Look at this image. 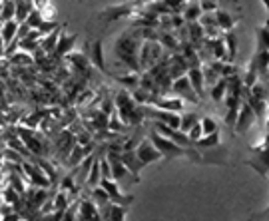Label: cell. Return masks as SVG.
I'll return each instance as SVG.
<instances>
[{
    "label": "cell",
    "mask_w": 269,
    "mask_h": 221,
    "mask_svg": "<svg viewBox=\"0 0 269 221\" xmlns=\"http://www.w3.org/2000/svg\"><path fill=\"white\" fill-rule=\"evenodd\" d=\"M150 140L156 144V148L164 154V158L168 159H173V158H194V159H200V154L196 152V150H192V148H184V146H180V144H175L173 140H169L166 138L164 134H160V131H156V129H150Z\"/></svg>",
    "instance_id": "obj_1"
},
{
    "label": "cell",
    "mask_w": 269,
    "mask_h": 221,
    "mask_svg": "<svg viewBox=\"0 0 269 221\" xmlns=\"http://www.w3.org/2000/svg\"><path fill=\"white\" fill-rule=\"evenodd\" d=\"M24 175H26V182L28 186H36V188H48L52 184V180L48 178V173L36 163L32 159H26L24 163Z\"/></svg>",
    "instance_id": "obj_2"
},
{
    "label": "cell",
    "mask_w": 269,
    "mask_h": 221,
    "mask_svg": "<svg viewBox=\"0 0 269 221\" xmlns=\"http://www.w3.org/2000/svg\"><path fill=\"white\" fill-rule=\"evenodd\" d=\"M171 92L175 96H180V98H184V100H188V102H192V104H200V102H202V98L198 96L196 88L192 86V80H190L188 74H184V76H180L177 80H173Z\"/></svg>",
    "instance_id": "obj_3"
},
{
    "label": "cell",
    "mask_w": 269,
    "mask_h": 221,
    "mask_svg": "<svg viewBox=\"0 0 269 221\" xmlns=\"http://www.w3.org/2000/svg\"><path fill=\"white\" fill-rule=\"evenodd\" d=\"M136 156H138V159H140L142 165H148V163H154V161L164 159V154L156 148V144H154L150 138H146V140H142V142L138 144V148H136Z\"/></svg>",
    "instance_id": "obj_4"
},
{
    "label": "cell",
    "mask_w": 269,
    "mask_h": 221,
    "mask_svg": "<svg viewBox=\"0 0 269 221\" xmlns=\"http://www.w3.org/2000/svg\"><path fill=\"white\" fill-rule=\"evenodd\" d=\"M257 120V114H255V110L249 106V102L247 100H243V104H241V110H239V118H237L236 122V129L237 134H243V131H247L249 127L253 126V122Z\"/></svg>",
    "instance_id": "obj_5"
},
{
    "label": "cell",
    "mask_w": 269,
    "mask_h": 221,
    "mask_svg": "<svg viewBox=\"0 0 269 221\" xmlns=\"http://www.w3.org/2000/svg\"><path fill=\"white\" fill-rule=\"evenodd\" d=\"M184 98H180V96H152V100H150V104L152 106H156V108H162V110H173V112H182L184 110Z\"/></svg>",
    "instance_id": "obj_6"
},
{
    "label": "cell",
    "mask_w": 269,
    "mask_h": 221,
    "mask_svg": "<svg viewBox=\"0 0 269 221\" xmlns=\"http://www.w3.org/2000/svg\"><path fill=\"white\" fill-rule=\"evenodd\" d=\"M78 219H102L100 207L96 205V201L90 199H82L80 207H78Z\"/></svg>",
    "instance_id": "obj_7"
},
{
    "label": "cell",
    "mask_w": 269,
    "mask_h": 221,
    "mask_svg": "<svg viewBox=\"0 0 269 221\" xmlns=\"http://www.w3.org/2000/svg\"><path fill=\"white\" fill-rule=\"evenodd\" d=\"M188 76H190V80H192V86L196 88V92L200 98H205V76H203V68L202 66H198V68H190L188 70Z\"/></svg>",
    "instance_id": "obj_8"
},
{
    "label": "cell",
    "mask_w": 269,
    "mask_h": 221,
    "mask_svg": "<svg viewBox=\"0 0 269 221\" xmlns=\"http://www.w3.org/2000/svg\"><path fill=\"white\" fill-rule=\"evenodd\" d=\"M18 28H20V22H18L16 18L2 22V44H4V48H6V46H10V44L16 40V36H18Z\"/></svg>",
    "instance_id": "obj_9"
},
{
    "label": "cell",
    "mask_w": 269,
    "mask_h": 221,
    "mask_svg": "<svg viewBox=\"0 0 269 221\" xmlns=\"http://www.w3.org/2000/svg\"><path fill=\"white\" fill-rule=\"evenodd\" d=\"M251 70H255L259 76H267L269 72V50H257L255 58L251 60Z\"/></svg>",
    "instance_id": "obj_10"
},
{
    "label": "cell",
    "mask_w": 269,
    "mask_h": 221,
    "mask_svg": "<svg viewBox=\"0 0 269 221\" xmlns=\"http://www.w3.org/2000/svg\"><path fill=\"white\" fill-rule=\"evenodd\" d=\"M60 28H56L54 32H50V34H46L42 40H40V48L46 52V54H54L56 52V46H58V40H60Z\"/></svg>",
    "instance_id": "obj_11"
},
{
    "label": "cell",
    "mask_w": 269,
    "mask_h": 221,
    "mask_svg": "<svg viewBox=\"0 0 269 221\" xmlns=\"http://www.w3.org/2000/svg\"><path fill=\"white\" fill-rule=\"evenodd\" d=\"M76 44V36H68V34H60V40H58V46H56V52L52 54L54 58H64L70 54L72 46Z\"/></svg>",
    "instance_id": "obj_12"
},
{
    "label": "cell",
    "mask_w": 269,
    "mask_h": 221,
    "mask_svg": "<svg viewBox=\"0 0 269 221\" xmlns=\"http://www.w3.org/2000/svg\"><path fill=\"white\" fill-rule=\"evenodd\" d=\"M228 88H230V80H228V78H219V82L211 86V100H213L215 104L223 102L226 96H228Z\"/></svg>",
    "instance_id": "obj_13"
},
{
    "label": "cell",
    "mask_w": 269,
    "mask_h": 221,
    "mask_svg": "<svg viewBox=\"0 0 269 221\" xmlns=\"http://www.w3.org/2000/svg\"><path fill=\"white\" fill-rule=\"evenodd\" d=\"M88 58H90L92 66H96V68H100L102 72H106V66H104V50H102L100 40H96V42L92 44V50H90Z\"/></svg>",
    "instance_id": "obj_14"
},
{
    "label": "cell",
    "mask_w": 269,
    "mask_h": 221,
    "mask_svg": "<svg viewBox=\"0 0 269 221\" xmlns=\"http://www.w3.org/2000/svg\"><path fill=\"white\" fill-rule=\"evenodd\" d=\"M2 158H4V161H8V163H24L26 161V156L22 152L14 150L8 144H4V148H2Z\"/></svg>",
    "instance_id": "obj_15"
},
{
    "label": "cell",
    "mask_w": 269,
    "mask_h": 221,
    "mask_svg": "<svg viewBox=\"0 0 269 221\" xmlns=\"http://www.w3.org/2000/svg\"><path fill=\"white\" fill-rule=\"evenodd\" d=\"M202 14H203V10H202V4H200V2H188V4H186L184 18H186L188 22H196V20H200Z\"/></svg>",
    "instance_id": "obj_16"
},
{
    "label": "cell",
    "mask_w": 269,
    "mask_h": 221,
    "mask_svg": "<svg viewBox=\"0 0 269 221\" xmlns=\"http://www.w3.org/2000/svg\"><path fill=\"white\" fill-rule=\"evenodd\" d=\"M215 20H217V26H219V30H234V16L230 14V12H226V10H215Z\"/></svg>",
    "instance_id": "obj_17"
},
{
    "label": "cell",
    "mask_w": 269,
    "mask_h": 221,
    "mask_svg": "<svg viewBox=\"0 0 269 221\" xmlns=\"http://www.w3.org/2000/svg\"><path fill=\"white\" fill-rule=\"evenodd\" d=\"M221 144V136H219V131H213V134H205L203 138H200L194 146H198V148H215V146H219Z\"/></svg>",
    "instance_id": "obj_18"
},
{
    "label": "cell",
    "mask_w": 269,
    "mask_h": 221,
    "mask_svg": "<svg viewBox=\"0 0 269 221\" xmlns=\"http://www.w3.org/2000/svg\"><path fill=\"white\" fill-rule=\"evenodd\" d=\"M226 46H228V62H234L237 54V36L234 30L226 32Z\"/></svg>",
    "instance_id": "obj_19"
},
{
    "label": "cell",
    "mask_w": 269,
    "mask_h": 221,
    "mask_svg": "<svg viewBox=\"0 0 269 221\" xmlns=\"http://www.w3.org/2000/svg\"><path fill=\"white\" fill-rule=\"evenodd\" d=\"M34 10V4L26 2V0H16V20L18 22H26V18L30 16Z\"/></svg>",
    "instance_id": "obj_20"
},
{
    "label": "cell",
    "mask_w": 269,
    "mask_h": 221,
    "mask_svg": "<svg viewBox=\"0 0 269 221\" xmlns=\"http://www.w3.org/2000/svg\"><path fill=\"white\" fill-rule=\"evenodd\" d=\"M213 60L228 62V46H226V40L221 38H213Z\"/></svg>",
    "instance_id": "obj_21"
},
{
    "label": "cell",
    "mask_w": 269,
    "mask_h": 221,
    "mask_svg": "<svg viewBox=\"0 0 269 221\" xmlns=\"http://www.w3.org/2000/svg\"><path fill=\"white\" fill-rule=\"evenodd\" d=\"M200 120H202V118H200L198 114H194V112H188V114H182V124H180V129L188 134V131H190L192 127L196 126V124H198Z\"/></svg>",
    "instance_id": "obj_22"
},
{
    "label": "cell",
    "mask_w": 269,
    "mask_h": 221,
    "mask_svg": "<svg viewBox=\"0 0 269 221\" xmlns=\"http://www.w3.org/2000/svg\"><path fill=\"white\" fill-rule=\"evenodd\" d=\"M16 18V0H2V22Z\"/></svg>",
    "instance_id": "obj_23"
},
{
    "label": "cell",
    "mask_w": 269,
    "mask_h": 221,
    "mask_svg": "<svg viewBox=\"0 0 269 221\" xmlns=\"http://www.w3.org/2000/svg\"><path fill=\"white\" fill-rule=\"evenodd\" d=\"M257 50H269V26L257 30Z\"/></svg>",
    "instance_id": "obj_24"
},
{
    "label": "cell",
    "mask_w": 269,
    "mask_h": 221,
    "mask_svg": "<svg viewBox=\"0 0 269 221\" xmlns=\"http://www.w3.org/2000/svg\"><path fill=\"white\" fill-rule=\"evenodd\" d=\"M239 110H241V104H239V106H232V108H228V114H226L223 122H226L230 127H236V122H237V118H239Z\"/></svg>",
    "instance_id": "obj_25"
},
{
    "label": "cell",
    "mask_w": 269,
    "mask_h": 221,
    "mask_svg": "<svg viewBox=\"0 0 269 221\" xmlns=\"http://www.w3.org/2000/svg\"><path fill=\"white\" fill-rule=\"evenodd\" d=\"M202 126H203V136H205V134H213V131H217V122H215L213 118H209V116L202 118Z\"/></svg>",
    "instance_id": "obj_26"
},
{
    "label": "cell",
    "mask_w": 269,
    "mask_h": 221,
    "mask_svg": "<svg viewBox=\"0 0 269 221\" xmlns=\"http://www.w3.org/2000/svg\"><path fill=\"white\" fill-rule=\"evenodd\" d=\"M188 136H190V140H192L194 144H196V142H198L200 138H203V126H202V120H200V122H198L196 126L192 127L190 131H188Z\"/></svg>",
    "instance_id": "obj_27"
},
{
    "label": "cell",
    "mask_w": 269,
    "mask_h": 221,
    "mask_svg": "<svg viewBox=\"0 0 269 221\" xmlns=\"http://www.w3.org/2000/svg\"><path fill=\"white\" fill-rule=\"evenodd\" d=\"M203 12H215L217 10V2L215 0H200Z\"/></svg>",
    "instance_id": "obj_28"
},
{
    "label": "cell",
    "mask_w": 269,
    "mask_h": 221,
    "mask_svg": "<svg viewBox=\"0 0 269 221\" xmlns=\"http://www.w3.org/2000/svg\"><path fill=\"white\" fill-rule=\"evenodd\" d=\"M48 4V0H34V8H38V10H42V6H46Z\"/></svg>",
    "instance_id": "obj_29"
},
{
    "label": "cell",
    "mask_w": 269,
    "mask_h": 221,
    "mask_svg": "<svg viewBox=\"0 0 269 221\" xmlns=\"http://www.w3.org/2000/svg\"><path fill=\"white\" fill-rule=\"evenodd\" d=\"M267 76H269V72H267Z\"/></svg>",
    "instance_id": "obj_30"
}]
</instances>
